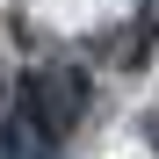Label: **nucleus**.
<instances>
[{"mask_svg":"<svg viewBox=\"0 0 159 159\" xmlns=\"http://www.w3.org/2000/svg\"><path fill=\"white\" fill-rule=\"evenodd\" d=\"M0 159H22V138H15V123H0Z\"/></svg>","mask_w":159,"mask_h":159,"instance_id":"1","label":"nucleus"}]
</instances>
